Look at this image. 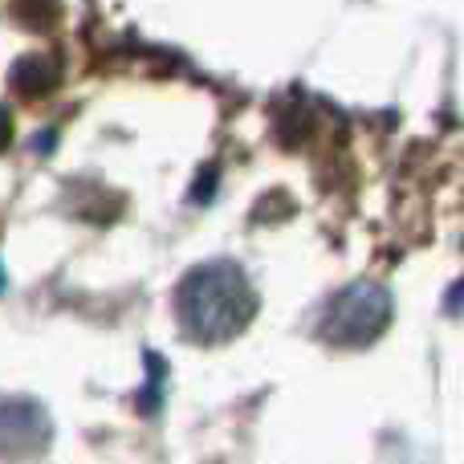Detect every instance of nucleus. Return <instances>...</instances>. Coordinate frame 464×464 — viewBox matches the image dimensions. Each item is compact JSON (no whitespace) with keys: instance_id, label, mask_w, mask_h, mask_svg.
I'll return each mask as SVG.
<instances>
[{"instance_id":"1","label":"nucleus","mask_w":464,"mask_h":464,"mask_svg":"<svg viewBox=\"0 0 464 464\" xmlns=\"http://www.w3.org/2000/svg\"><path fill=\"white\" fill-rule=\"evenodd\" d=\"M176 314L184 322L188 338L204 346H217L237 338L253 322L256 294L248 285L245 269L232 261L196 265L176 289Z\"/></svg>"},{"instance_id":"2","label":"nucleus","mask_w":464,"mask_h":464,"mask_svg":"<svg viewBox=\"0 0 464 464\" xmlns=\"http://www.w3.org/2000/svg\"><path fill=\"white\" fill-rule=\"evenodd\" d=\"M392 326V294L379 281H354L326 302L318 338L343 351H362Z\"/></svg>"},{"instance_id":"3","label":"nucleus","mask_w":464,"mask_h":464,"mask_svg":"<svg viewBox=\"0 0 464 464\" xmlns=\"http://www.w3.org/2000/svg\"><path fill=\"white\" fill-rule=\"evenodd\" d=\"M49 411L37 400H0V460H33L49 449Z\"/></svg>"},{"instance_id":"4","label":"nucleus","mask_w":464,"mask_h":464,"mask_svg":"<svg viewBox=\"0 0 464 464\" xmlns=\"http://www.w3.org/2000/svg\"><path fill=\"white\" fill-rule=\"evenodd\" d=\"M13 86L21 90L24 98H45L57 90V62H49L45 53H33L21 57L13 65Z\"/></svg>"},{"instance_id":"5","label":"nucleus","mask_w":464,"mask_h":464,"mask_svg":"<svg viewBox=\"0 0 464 464\" xmlns=\"http://www.w3.org/2000/svg\"><path fill=\"white\" fill-rule=\"evenodd\" d=\"M8 143H13V119H8V111L0 106V151H5Z\"/></svg>"}]
</instances>
